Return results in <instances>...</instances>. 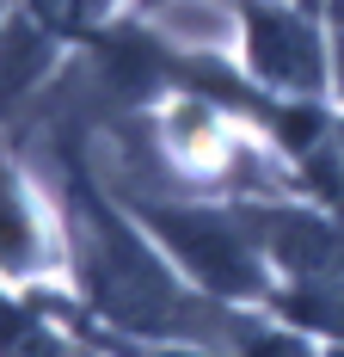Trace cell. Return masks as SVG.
Instances as JSON below:
<instances>
[{"instance_id": "cell-1", "label": "cell", "mask_w": 344, "mask_h": 357, "mask_svg": "<svg viewBox=\"0 0 344 357\" xmlns=\"http://www.w3.org/2000/svg\"><path fill=\"white\" fill-rule=\"evenodd\" d=\"M80 228V259H86V284L93 302L117 321L141 326V333H178V326H203V314H191V302L166 284V271L99 210L86 204V215H74Z\"/></svg>"}, {"instance_id": "cell-2", "label": "cell", "mask_w": 344, "mask_h": 357, "mask_svg": "<svg viewBox=\"0 0 344 357\" xmlns=\"http://www.w3.org/2000/svg\"><path fill=\"white\" fill-rule=\"evenodd\" d=\"M148 215H154V228L178 247V259H191L197 278H209L215 289H234V296H252L258 289V265H252L240 228L228 215H209V210H178V215L148 210Z\"/></svg>"}, {"instance_id": "cell-3", "label": "cell", "mask_w": 344, "mask_h": 357, "mask_svg": "<svg viewBox=\"0 0 344 357\" xmlns=\"http://www.w3.org/2000/svg\"><path fill=\"white\" fill-rule=\"evenodd\" d=\"M252 62L265 80L276 86H295V93H313L320 86V37L313 25H302L295 13L283 6H252Z\"/></svg>"}, {"instance_id": "cell-4", "label": "cell", "mask_w": 344, "mask_h": 357, "mask_svg": "<svg viewBox=\"0 0 344 357\" xmlns=\"http://www.w3.org/2000/svg\"><path fill=\"white\" fill-rule=\"evenodd\" d=\"M43 56H49V37H43V25L19 19V25H6V31H0V111H6V105H13V99H19V93L37 80Z\"/></svg>"}, {"instance_id": "cell-5", "label": "cell", "mask_w": 344, "mask_h": 357, "mask_svg": "<svg viewBox=\"0 0 344 357\" xmlns=\"http://www.w3.org/2000/svg\"><path fill=\"white\" fill-rule=\"evenodd\" d=\"M37 259V228L19 197V178L0 167V265H31Z\"/></svg>"}, {"instance_id": "cell-6", "label": "cell", "mask_w": 344, "mask_h": 357, "mask_svg": "<svg viewBox=\"0 0 344 357\" xmlns=\"http://www.w3.org/2000/svg\"><path fill=\"white\" fill-rule=\"evenodd\" d=\"M289 314L308 326H326V333H344V284L338 278H313L289 296Z\"/></svg>"}, {"instance_id": "cell-7", "label": "cell", "mask_w": 344, "mask_h": 357, "mask_svg": "<svg viewBox=\"0 0 344 357\" xmlns=\"http://www.w3.org/2000/svg\"><path fill=\"white\" fill-rule=\"evenodd\" d=\"M308 160H313V185H320V191L344 210V130H326Z\"/></svg>"}, {"instance_id": "cell-8", "label": "cell", "mask_w": 344, "mask_h": 357, "mask_svg": "<svg viewBox=\"0 0 344 357\" xmlns=\"http://www.w3.org/2000/svg\"><path fill=\"white\" fill-rule=\"evenodd\" d=\"M0 357H62V345H56L49 333H37V326H6Z\"/></svg>"}, {"instance_id": "cell-9", "label": "cell", "mask_w": 344, "mask_h": 357, "mask_svg": "<svg viewBox=\"0 0 344 357\" xmlns=\"http://www.w3.org/2000/svg\"><path fill=\"white\" fill-rule=\"evenodd\" d=\"M37 6H43L49 19H80V13H93L99 0H37Z\"/></svg>"}, {"instance_id": "cell-10", "label": "cell", "mask_w": 344, "mask_h": 357, "mask_svg": "<svg viewBox=\"0 0 344 357\" xmlns=\"http://www.w3.org/2000/svg\"><path fill=\"white\" fill-rule=\"evenodd\" d=\"M252 357H302V351H295V345H258Z\"/></svg>"}, {"instance_id": "cell-11", "label": "cell", "mask_w": 344, "mask_h": 357, "mask_svg": "<svg viewBox=\"0 0 344 357\" xmlns=\"http://www.w3.org/2000/svg\"><path fill=\"white\" fill-rule=\"evenodd\" d=\"M338 74H344V43H338Z\"/></svg>"}]
</instances>
